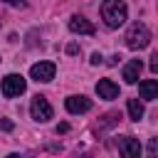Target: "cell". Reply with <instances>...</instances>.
<instances>
[{"label": "cell", "instance_id": "6da1fadb", "mask_svg": "<svg viewBox=\"0 0 158 158\" xmlns=\"http://www.w3.org/2000/svg\"><path fill=\"white\" fill-rule=\"evenodd\" d=\"M128 17V7L123 0H104L101 2V20L106 22V27H121Z\"/></svg>", "mask_w": 158, "mask_h": 158}, {"label": "cell", "instance_id": "7a4b0ae2", "mask_svg": "<svg viewBox=\"0 0 158 158\" xmlns=\"http://www.w3.org/2000/svg\"><path fill=\"white\" fill-rule=\"evenodd\" d=\"M151 42V32L143 22H133L126 32V47L128 49H146Z\"/></svg>", "mask_w": 158, "mask_h": 158}, {"label": "cell", "instance_id": "3957f363", "mask_svg": "<svg viewBox=\"0 0 158 158\" xmlns=\"http://www.w3.org/2000/svg\"><path fill=\"white\" fill-rule=\"evenodd\" d=\"M30 116L35 118V121H40V123H44V121H49L52 118V104L44 99V96H32V101H30Z\"/></svg>", "mask_w": 158, "mask_h": 158}, {"label": "cell", "instance_id": "277c9868", "mask_svg": "<svg viewBox=\"0 0 158 158\" xmlns=\"http://www.w3.org/2000/svg\"><path fill=\"white\" fill-rule=\"evenodd\" d=\"M25 86H27V81H25L22 74H7V77L2 79V96L15 99V96H20V94L25 91Z\"/></svg>", "mask_w": 158, "mask_h": 158}, {"label": "cell", "instance_id": "5b68a950", "mask_svg": "<svg viewBox=\"0 0 158 158\" xmlns=\"http://www.w3.org/2000/svg\"><path fill=\"white\" fill-rule=\"evenodd\" d=\"M54 72H57V67L52 62H37V64L30 67V77L35 81H52L54 79Z\"/></svg>", "mask_w": 158, "mask_h": 158}, {"label": "cell", "instance_id": "8992f818", "mask_svg": "<svg viewBox=\"0 0 158 158\" xmlns=\"http://www.w3.org/2000/svg\"><path fill=\"white\" fill-rule=\"evenodd\" d=\"M64 106H67V111L69 114H86L89 109H91V99H86V96H67V101H64Z\"/></svg>", "mask_w": 158, "mask_h": 158}, {"label": "cell", "instance_id": "52a82bcc", "mask_svg": "<svg viewBox=\"0 0 158 158\" xmlns=\"http://www.w3.org/2000/svg\"><path fill=\"white\" fill-rule=\"evenodd\" d=\"M118 153L126 156V158H136V156L141 153V143H138V138H133V136H123V138H118Z\"/></svg>", "mask_w": 158, "mask_h": 158}, {"label": "cell", "instance_id": "ba28073f", "mask_svg": "<svg viewBox=\"0 0 158 158\" xmlns=\"http://www.w3.org/2000/svg\"><path fill=\"white\" fill-rule=\"evenodd\" d=\"M69 30L77 32V35H94V32H96V27H94L86 17H81V15H72V17H69Z\"/></svg>", "mask_w": 158, "mask_h": 158}, {"label": "cell", "instance_id": "9c48e42d", "mask_svg": "<svg viewBox=\"0 0 158 158\" xmlns=\"http://www.w3.org/2000/svg\"><path fill=\"white\" fill-rule=\"evenodd\" d=\"M96 94H99V99L111 101V99L118 96V84H114L111 79H99L96 81Z\"/></svg>", "mask_w": 158, "mask_h": 158}, {"label": "cell", "instance_id": "30bf717a", "mask_svg": "<svg viewBox=\"0 0 158 158\" xmlns=\"http://www.w3.org/2000/svg\"><path fill=\"white\" fill-rule=\"evenodd\" d=\"M141 69H143V62H141V59H131V62L123 67V81H126V84H136L138 77H141Z\"/></svg>", "mask_w": 158, "mask_h": 158}, {"label": "cell", "instance_id": "8fae6325", "mask_svg": "<svg viewBox=\"0 0 158 158\" xmlns=\"http://www.w3.org/2000/svg\"><path fill=\"white\" fill-rule=\"evenodd\" d=\"M138 94L141 99H156L158 96V79H146L138 84Z\"/></svg>", "mask_w": 158, "mask_h": 158}, {"label": "cell", "instance_id": "7c38bea8", "mask_svg": "<svg viewBox=\"0 0 158 158\" xmlns=\"http://www.w3.org/2000/svg\"><path fill=\"white\" fill-rule=\"evenodd\" d=\"M143 104L138 101V99H128V116L133 118V121H141L143 118Z\"/></svg>", "mask_w": 158, "mask_h": 158}, {"label": "cell", "instance_id": "4fadbf2b", "mask_svg": "<svg viewBox=\"0 0 158 158\" xmlns=\"http://www.w3.org/2000/svg\"><path fill=\"white\" fill-rule=\"evenodd\" d=\"M148 153H151V156L158 153V138H151V143H148Z\"/></svg>", "mask_w": 158, "mask_h": 158}, {"label": "cell", "instance_id": "5bb4252c", "mask_svg": "<svg viewBox=\"0 0 158 158\" xmlns=\"http://www.w3.org/2000/svg\"><path fill=\"white\" fill-rule=\"evenodd\" d=\"M151 72H153V74H158V52L151 57Z\"/></svg>", "mask_w": 158, "mask_h": 158}, {"label": "cell", "instance_id": "9a60e30c", "mask_svg": "<svg viewBox=\"0 0 158 158\" xmlns=\"http://www.w3.org/2000/svg\"><path fill=\"white\" fill-rule=\"evenodd\" d=\"M67 54H72V57H74V54H79V44H74V42H72V44H67Z\"/></svg>", "mask_w": 158, "mask_h": 158}, {"label": "cell", "instance_id": "2e32d148", "mask_svg": "<svg viewBox=\"0 0 158 158\" xmlns=\"http://www.w3.org/2000/svg\"><path fill=\"white\" fill-rule=\"evenodd\" d=\"M101 59H104V57H101V54H99V52H94V54H91V59H89V62H91V64H101Z\"/></svg>", "mask_w": 158, "mask_h": 158}, {"label": "cell", "instance_id": "e0dca14e", "mask_svg": "<svg viewBox=\"0 0 158 158\" xmlns=\"http://www.w3.org/2000/svg\"><path fill=\"white\" fill-rule=\"evenodd\" d=\"M0 126H2V131H12V121H10V118H2Z\"/></svg>", "mask_w": 158, "mask_h": 158}, {"label": "cell", "instance_id": "ac0fdd59", "mask_svg": "<svg viewBox=\"0 0 158 158\" xmlns=\"http://www.w3.org/2000/svg\"><path fill=\"white\" fill-rule=\"evenodd\" d=\"M7 5H12V7H25V0H5Z\"/></svg>", "mask_w": 158, "mask_h": 158}, {"label": "cell", "instance_id": "d6986e66", "mask_svg": "<svg viewBox=\"0 0 158 158\" xmlns=\"http://www.w3.org/2000/svg\"><path fill=\"white\" fill-rule=\"evenodd\" d=\"M118 59H121V57H118V54H114V57H109V62H106V64H109V67H116V64H118Z\"/></svg>", "mask_w": 158, "mask_h": 158}, {"label": "cell", "instance_id": "ffe728a7", "mask_svg": "<svg viewBox=\"0 0 158 158\" xmlns=\"http://www.w3.org/2000/svg\"><path fill=\"white\" fill-rule=\"evenodd\" d=\"M67 131H69V123H59L57 126V133H67Z\"/></svg>", "mask_w": 158, "mask_h": 158}]
</instances>
